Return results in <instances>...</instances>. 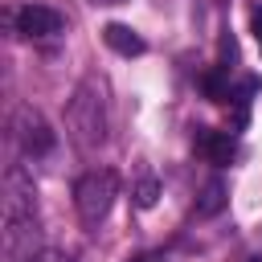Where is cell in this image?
<instances>
[{
    "label": "cell",
    "instance_id": "6da1fadb",
    "mask_svg": "<svg viewBox=\"0 0 262 262\" xmlns=\"http://www.w3.org/2000/svg\"><path fill=\"white\" fill-rule=\"evenodd\" d=\"M0 213H4V258L8 262H33L41 250V229H37V184L33 176L12 164L4 172V192H0Z\"/></svg>",
    "mask_w": 262,
    "mask_h": 262
},
{
    "label": "cell",
    "instance_id": "7a4b0ae2",
    "mask_svg": "<svg viewBox=\"0 0 262 262\" xmlns=\"http://www.w3.org/2000/svg\"><path fill=\"white\" fill-rule=\"evenodd\" d=\"M66 127H70V139L82 151L102 147V139H106V106H102V90L94 82H82L70 94V102H66Z\"/></svg>",
    "mask_w": 262,
    "mask_h": 262
},
{
    "label": "cell",
    "instance_id": "3957f363",
    "mask_svg": "<svg viewBox=\"0 0 262 262\" xmlns=\"http://www.w3.org/2000/svg\"><path fill=\"white\" fill-rule=\"evenodd\" d=\"M115 196H119V176H115L111 168H90V172L74 184V209H78L82 225H98V221L111 213Z\"/></svg>",
    "mask_w": 262,
    "mask_h": 262
},
{
    "label": "cell",
    "instance_id": "277c9868",
    "mask_svg": "<svg viewBox=\"0 0 262 262\" xmlns=\"http://www.w3.org/2000/svg\"><path fill=\"white\" fill-rule=\"evenodd\" d=\"M12 139L20 143L25 156H45V151H53V143H57L53 127L45 123V115H41L37 106H29V102H20V106L12 111Z\"/></svg>",
    "mask_w": 262,
    "mask_h": 262
},
{
    "label": "cell",
    "instance_id": "5b68a950",
    "mask_svg": "<svg viewBox=\"0 0 262 262\" xmlns=\"http://www.w3.org/2000/svg\"><path fill=\"white\" fill-rule=\"evenodd\" d=\"M16 29L25 37H57L61 33V12L45 8V4H25L16 12Z\"/></svg>",
    "mask_w": 262,
    "mask_h": 262
},
{
    "label": "cell",
    "instance_id": "8992f818",
    "mask_svg": "<svg viewBox=\"0 0 262 262\" xmlns=\"http://www.w3.org/2000/svg\"><path fill=\"white\" fill-rule=\"evenodd\" d=\"M196 151L209 160V164H229L237 143H233V131H213V127H201L196 131Z\"/></svg>",
    "mask_w": 262,
    "mask_h": 262
},
{
    "label": "cell",
    "instance_id": "52a82bcc",
    "mask_svg": "<svg viewBox=\"0 0 262 262\" xmlns=\"http://www.w3.org/2000/svg\"><path fill=\"white\" fill-rule=\"evenodd\" d=\"M102 41H106L115 53H123V57H139V53H143V37H139L135 29H127V25H106V29H102Z\"/></svg>",
    "mask_w": 262,
    "mask_h": 262
},
{
    "label": "cell",
    "instance_id": "ba28073f",
    "mask_svg": "<svg viewBox=\"0 0 262 262\" xmlns=\"http://www.w3.org/2000/svg\"><path fill=\"white\" fill-rule=\"evenodd\" d=\"M225 201H229V192H225V184L213 176V180L201 188V196H196V217H217V213L225 209Z\"/></svg>",
    "mask_w": 262,
    "mask_h": 262
},
{
    "label": "cell",
    "instance_id": "9c48e42d",
    "mask_svg": "<svg viewBox=\"0 0 262 262\" xmlns=\"http://www.w3.org/2000/svg\"><path fill=\"white\" fill-rule=\"evenodd\" d=\"M201 86H205V94H209L213 102H225V98H233V90L225 86V78H221V74H205V82H201Z\"/></svg>",
    "mask_w": 262,
    "mask_h": 262
},
{
    "label": "cell",
    "instance_id": "30bf717a",
    "mask_svg": "<svg viewBox=\"0 0 262 262\" xmlns=\"http://www.w3.org/2000/svg\"><path fill=\"white\" fill-rule=\"evenodd\" d=\"M156 201H160V184H156V180H139V188H135V205H139V209H151Z\"/></svg>",
    "mask_w": 262,
    "mask_h": 262
},
{
    "label": "cell",
    "instance_id": "8fae6325",
    "mask_svg": "<svg viewBox=\"0 0 262 262\" xmlns=\"http://www.w3.org/2000/svg\"><path fill=\"white\" fill-rule=\"evenodd\" d=\"M250 25H254V37H258V45H262V8L250 12Z\"/></svg>",
    "mask_w": 262,
    "mask_h": 262
},
{
    "label": "cell",
    "instance_id": "7c38bea8",
    "mask_svg": "<svg viewBox=\"0 0 262 262\" xmlns=\"http://www.w3.org/2000/svg\"><path fill=\"white\" fill-rule=\"evenodd\" d=\"M131 262H164L160 254H139V258H131Z\"/></svg>",
    "mask_w": 262,
    "mask_h": 262
},
{
    "label": "cell",
    "instance_id": "4fadbf2b",
    "mask_svg": "<svg viewBox=\"0 0 262 262\" xmlns=\"http://www.w3.org/2000/svg\"><path fill=\"white\" fill-rule=\"evenodd\" d=\"M94 4H123V0H94Z\"/></svg>",
    "mask_w": 262,
    "mask_h": 262
},
{
    "label": "cell",
    "instance_id": "5bb4252c",
    "mask_svg": "<svg viewBox=\"0 0 262 262\" xmlns=\"http://www.w3.org/2000/svg\"><path fill=\"white\" fill-rule=\"evenodd\" d=\"M250 262H262V258H250Z\"/></svg>",
    "mask_w": 262,
    "mask_h": 262
}]
</instances>
